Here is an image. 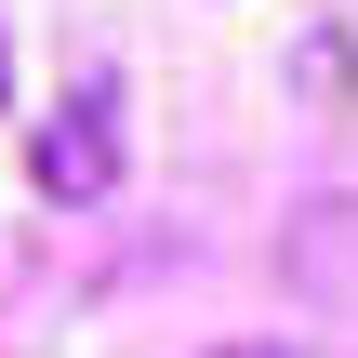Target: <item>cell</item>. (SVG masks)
<instances>
[{
	"mask_svg": "<svg viewBox=\"0 0 358 358\" xmlns=\"http://www.w3.org/2000/svg\"><path fill=\"white\" fill-rule=\"evenodd\" d=\"M0 80H13V40H0Z\"/></svg>",
	"mask_w": 358,
	"mask_h": 358,
	"instance_id": "cell-3",
	"label": "cell"
},
{
	"mask_svg": "<svg viewBox=\"0 0 358 358\" xmlns=\"http://www.w3.org/2000/svg\"><path fill=\"white\" fill-rule=\"evenodd\" d=\"M226 358H306V345H226Z\"/></svg>",
	"mask_w": 358,
	"mask_h": 358,
	"instance_id": "cell-2",
	"label": "cell"
},
{
	"mask_svg": "<svg viewBox=\"0 0 358 358\" xmlns=\"http://www.w3.org/2000/svg\"><path fill=\"white\" fill-rule=\"evenodd\" d=\"M106 186H120V106H106V93H66V106L40 120V199H80V213H93Z\"/></svg>",
	"mask_w": 358,
	"mask_h": 358,
	"instance_id": "cell-1",
	"label": "cell"
}]
</instances>
